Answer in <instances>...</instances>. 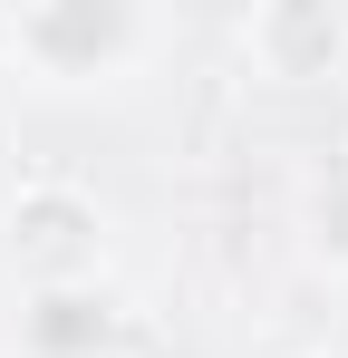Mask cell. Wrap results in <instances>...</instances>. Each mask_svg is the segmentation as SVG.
<instances>
[{
  "label": "cell",
  "instance_id": "obj_4",
  "mask_svg": "<svg viewBox=\"0 0 348 358\" xmlns=\"http://www.w3.org/2000/svg\"><path fill=\"white\" fill-rule=\"evenodd\" d=\"M242 68L271 87H339L348 78V0H252Z\"/></svg>",
  "mask_w": 348,
  "mask_h": 358
},
{
  "label": "cell",
  "instance_id": "obj_5",
  "mask_svg": "<svg viewBox=\"0 0 348 358\" xmlns=\"http://www.w3.org/2000/svg\"><path fill=\"white\" fill-rule=\"evenodd\" d=\"M290 242H300V262L319 271V281H339L348 291V145H329L300 194H290Z\"/></svg>",
  "mask_w": 348,
  "mask_h": 358
},
{
  "label": "cell",
  "instance_id": "obj_2",
  "mask_svg": "<svg viewBox=\"0 0 348 358\" xmlns=\"http://www.w3.org/2000/svg\"><path fill=\"white\" fill-rule=\"evenodd\" d=\"M107 203L78 175H20L0 194V281L58 291V281H107Z\"/></svg>",
  "mask_w": 348,
  "mask_h": 358
},
{
  "label": "cell",
  "instance_id": "obj_6",
  "mask_svg": "<svg viewBox=\"0 0 348 358\" xmlns=\"http://www.w3.org/2000/svg\"><path fill=\"white\" fill-rule=\"evenodd\" d=\"M329 358H348V320H339V339H329Z\"/></svg>",
  "mask_w": 348,
  "mask_h": 358
},
{
  "label": "cell",
  "instance_id": "obj_1",
  "mask_svg": "<svg viewBox=\"0 0 348 358\" xmlns=\"http://www.w3.org/2000/svg\"><path fill=\"white\" fill-rule=\"evenodd\" d=\"M174 20L145 0H20L0 10V59L49 97H97L165 59Z\"/></svg>",
  "mask_w": 348,
  "mask_h": 358
},
{
  "label": "cell",
  "instance_id": "obj_7",
  "mask_svg": "<svg viewBox=\"0 0 348 358\" xmlns=\"http://www.w3.org/2000/svg\"><path fill=\"white\" fill-rule=\"evenodd\" d=\"M300 358H329V349H300Z\"/></svg>",
  "mask_w": 348,
  "mask_h": 358
},
{
  "label": "cell",
  "instance_id": "obj_3",
  "mask_svg": "<svg viewBox=\"0 0 348 358\" xmlns=\"http://www.w3.org/2000/svg\"><path fill=\"white\" fill-rule=\"evenodd\" d=\"M145 310L126 281H58V291H10L0 310V358H136Z\"/></svg>",
  "mask_w": 348,
  "mask_h": 358
}]
</instances>
